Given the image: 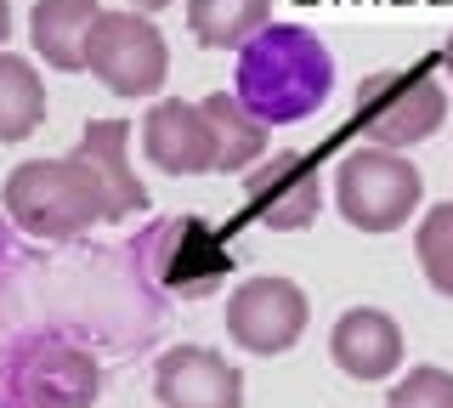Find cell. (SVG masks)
Listing matches in <instances>:
<instances>
[{"label":"cell","instance_id":"6da1fadb","mask_svg":"<svg viewBox=\"0 0 453 408\" xmlns=\"http://www.w3.org/2000/svg\"><path fill=\"white\" fill-rule=\"evenodd\" d=\"M329 91H334V58L301 23H266L238 51V96L266 125L311 119L329 103Z\"/></svg>","mask_w":453,"mask_h":408},{"label":"cell","instance_id":"7a4b0ae2","mask_svg":"<svg viewBox=\"0 0 453 408\" xmlns=\"http://www.w3.org/2000/svg\"><path fill=\"white\" fill-rule=\"evenodd\" d=\"M6 210L23 233L35 238H80L85 227L108 221V193L91 176V165L80 153L63 159H28L6 176Z\"/></svg>","mask_w":453,"mask_h":408},{"label":"cell","instance_id":"3957f363","mask_svg":"<svg viewBox=\"0 0 453 408\" xmlns=\"http://www.w3.org/2000/svg\"><path fill=\"white\" fill-rule=\"evenodd\" d=\"M334 199H340V216L357 233H396L419 210L425 181L403 159V148H357L340 159Z\"/></svg>","mask_w":453,"mask_h":408},{"label":"cell","instance_id":"277c9868","mask_svg":"<svg viewBox=\"0 0 453 408\" xmlns=\"http://www.w3.org/2000/svg\"><path fill=\"white\" fill-rule=\"evenodd\" d=\"M448 119V91L431 74H368L357 86V131L374 148H414Z\"/></svg>","mask_w":453,"mask_h":408},{"label":"cell","instance_id":"5b68a950","mask_svg":"<svg viewBox=\"0 0 453 408\" xmlns=\"http://www.w3.org/2000/svg\"><path fill=\"white\" fill-rule=\"evenodd\" d=\"M85 68L113 91V96H153L165 86V35L148 23V12H103L85 46Z\"/></svg>","mask_w":453,"mask_h":408},{"label":"cell","instance_id":"8992f818","mask_svg":"<svg viewBox=\"0 0 453 408\" xmlns=\"http://www.w3.org/2000/svg\"><path fill=\"white\" fill-rule=\"evenodd\" d=\"M306 289L289 278H250L226 301V335L255 358H283L306 335Z\"/></svg>","mask_w":453,"mask_h":408},{"label":"cell","instance_id":"52a82bcc","mask_svg":"<svg viewBox=\"0 0 453 408\" xmlns=\"http://www.w3.org/2000/svg\"><path fill=\"white\" fill-rule=\"evenodd\" d=\"M142 250H148V266H153V278H159V289H176V295H210L226 273H233L226 244L198 216L153 227Z\"/></svg>","mask_w":453,"mask_h":408},{"label":"cell","instance_id":"ba28073f","mask_svg":"<svg viewBox=\"0 0 453 408\" xmlns=\"http://www.w3.org/2000/svg\"><path fill=\"white\" fill-rule=\"evenodd\" d=\"M244 199H250V216L266 221L273 233H301L318 221L323 188H318V171L306 165V153L283 148L255 159V171L244 176Z\"/></svg>","mask_w":453,"mask_h":408},{"label":"cell","instance_id":"9c48e42d","mask_svg":"<svg viewBox=\"0 0 453 408\" xmlns=\"http://www.w3.org/2000/svg\"><path fill=\"white\" fill-rule=\"evenodd\" d=\"M142 153L165 176H210L216 171V125H210L204 103H181V96L153 103L142 119Z\"/></svg>","mask_w":453,"mask_h":408},{"label":"cell","instance_id":"30bf717a","mask_svg":"<svg viewBox=\"0 0 453 408\" xmlns=\"http://www.w3.org/2000/svg\"><path fill=\"white\" fill-rule=\"evenodd\" d=\"M159 408H244V374L210 346H170L153 363Z\"/></svg>","mask_w":453,"mask_h":408},{"label":"cell","instance_id":"8fae6325","mask_svg":"<svg viewBox=\"0 0 453 408\" xmlns=\"http://www.w3.org/2000/svg\"><path fill=\"white\" fill-rule=\"evenodd\" d=\"M329 358H334V369L351 374V380H386V374H396V363H403V329H396V318L380 312V306H351L329 329Z\"/></svg>","mask_w":453,"mask_h":408},{"label":"cell","instance_id":"7c38bea8","mask_svg":"<svg viewBox=\"0 0 453 408\" xmlns=\"http://www.w3.org/2000/svg\"><path fill=\"white\" fill-rule=\"evenodd\" d=\"M125 136H131L125 119H91L74 142V153L91 165V176L103 181V193H108V221H125V216H142V210H148V188H142L136 171L125 165Z\"/></svg>","mask_w":453,"mask_h":408},{"label":"cell","instance_id":"4fadbf2b","mask_svg":"<svg viewBox=\"0 0 453 408\" xmlns=\"http://www.w3.org/2000/svg\"><path fill=\"white\" fill-rule=\"evenodd\" d=\"M23 391H28V408H91L96 403V363L91 351L80 346H35L28 358V374H23Z\"/></svg>","mask_w":453,"mask_h":408},{"label":"cell","instance_id":"5bb4252c","mask_svg":"<svg viewBox=\"0 0 453 408\" xmlns=\"http://www.w3.org/2000/svg\"><path fill=\"white\" fill-rule=\"evenodd\" d=\"M103 18L96 0H35L28 12V40L51 68H85V46Z\"/></svg>","mask_w":453,"mask_h":408},{"label":"cell","instance_id":"9a60e30c","mask_svg":"<svg viewBox=\"0 0 453 408\" xmlns=\"http://www.w3.org/2000/svg\"><path fill=\"white\" fill-rule=\"evenodd\" d=\"M273 23V0H188V29L210 51H244Z\"/></svg>","mask_w":453,"mask_h":408},{"label":"cell","instance_id":"2e32d148","mask_svg":"<svg viewBox=\"0 0 453 408\" xmlns=\"http://www.w3.org/2000/svg\"><path fill=\"white\" fill-rule=\"evenodd\" d=\"M204 114L216 125V171H244L266 153V119H255L238 91H210Z\"/></svg>","mask_w":453,"mask_h":408},{"label":"cell","instance_id":"e0dca14e","mask_svg":"<svg viewBox=\"0 0 453 408\" xmlns=\"http://www.w3.org/2000/svg\"><path fill=\"white\" fill-rule=\"evenodd\" d=\"M46 119V86L23 58L0 51V142H23Z\"/></svg>","mask_w":453,"mask_h":408},{"label":"cell","instance_id":"ac0fdd59","mask_svg":"<svg viewBox=\"0 0 453 408\" xmlns=\"http://www.w3.org/2000/svg\"><path fill=\"white\" fill-rule=\"evenodd\" d=\"M414 256H419V273L431 278V289L453 301V199L425 210V221L414 233Z\"/></svg>","mask_w":453,"mask_h":408},{"label":"cell","instance_id":"d6986e66","mask_svg":"<svg viewBox=\"0 0 453 408\" xmlns=\"http://www.w3.org/2000/svg\"><path fill=\"white\" fill-rule=\"evenodd\" d=\"M386 408H453V374L436 369V363H419V369H408L396 380Z\"/></svg>","mask_w":453,"mask_h":408},{"label":"cell","instance_id":"ffe728a7","mask_svg":"<svg viewBox=\"0 0 453 408\" xmlns=\"http://www.w3.org/2000/svg\"><path fill=\"white\" fill-rule=\"evenodd\" d=\"M6 35H12V6L0 0V40H6Z\"/></svg>","mask_w":453,"mask_h":408},{"label":"cell","instance_id":"44dd1931","mask_svg":"<svg viewBox=\"0 0 453 408\" xmlns=\"http://www.w3.org/2000/svg\"><path fill=\"white\" fill-rule=\"evenodd\" d=\"M136 12H159V6H170V0H131Z\"/></svg>","mask_w":453,"mask_h":408},{"label":"cell","instance_id":"7402d4cb","mask_svg":"<svg viewBox=\"0 0 453 408\" xmlns=\"http://www.w3.org/2000/svg\"><path fill=\"white\" fill-rule=\"evenodd\" d=\"M442 63H448V80H453V35H448V51H442Z\"/></svg>","mask_w":453,"mask_h":408}]
</instances>
